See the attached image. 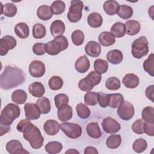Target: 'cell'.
Listing matches in <instances>:
<instances>
[{"instance_id":"28","label":"cell","mask_w":154,"mask_h":154,"mask_svg":"<svg viewBox=\"0 0 154 154\" xmlns=\"http://www.w3.org/2000/svg\"><path fill=\"white\" fill-rule=\"evenodd\" d=\"M37 17L42 20H48L52 17V13L49 6L47 5H43L40 6L37 10Z\"/></svg>"},{"instance_id":"10","label":"cell","mask_w":154,"mask_h":154,"mask_svg":"<svg viewBox=\"0 0 154 154\" xmlns=\"http://www.w3.org/2000/svg\"><path fill=\"white\" fill-rule=\"evenodd\" d=\"M102 126L103 131L108 134H115L118 132L120 129V124L112 117H108L102 120Z\"/></svg>"},{"instance_id":"27","label":"cell","mask_w":154,"mask_h":154,"mask_svg":"<svg viewBox=\"0 0 154 154\" xmlns=\"http://www.w3.org/2000/svg\"><path fill=\"white\" fill-rule=\"evenodd\" d=\"M87 23L89 26L92 28H99L103 23V18L99 13L93 12L88 15L87 17Z\"/></svg>"},{"instance_id":"21","label":"cell","mask_w":154,"mask_h":154,"mask_svg":"<svg viewBox=\"0 0 154 154\" xmlns=\"http://www.w3.org/2000/svg\"><path fill=\"white\" fill-rule=\"evenodd\" d=\"M122 82L126 88H134L139 84V78L134 73H128L123 77Z\"/></svg>"},{"instance_id":"50","label":"cell","mask_w":154,"mask_h":154,"mask_svg":"<svg viewBox=\"0 0 154 154\" xmlns=\"http://www.w3.org/2000/svg\"><path fill=\"white\" fill-rule=\"evenodd\" d=\"M97 93V102L102 108H105L108 106L109 102V94H106L103 92Z\"/></svg>"},{"instance_id":"6","label":"cell","mask_w":154,"mask_h":154,"mask_svg":"<svg viewBox=\"0 0 154 154\" xmlns=\"http://www.w3.org/2000/svg\"><path fill=\"white\" fill-rule=\"evenodd\" d=\"M84 7L83 2L81 1L74 0L70 2V6L67 13L68 20L72 23H76L82 18V11Z\"/></svg>"},{"instance_id":"32","label":"cell","mask_w":154,"mask_h":154,"mask_svg":"<svg viewBox=\"0 0 154 154\" xmlns=\"http://www.w3.org/2000/svg\"><path fill=\"white\" fill-rule=\"evenodd\" d=\"M36 104L40 108L41 113L43 114H46L51 111V102L49 100L45 97H41L37 102Z\"/></svg>"},{"instance_id":"30","label":"cell","mask_w":154,"mask_h":154,"mask_svg":"<svg viewBox=\"0 0 154 154\" xmlns=\"http://www.w3.org/2000/svg\"><path fill=\"white\" fill-rule=\"evenodd\" d=\"M27 99L26 93L21 89H17L11 94V100L17 104H23Z\"/></svg>"},{"instance_id":"7","label":"cell","mask_w":154,"mask_h":154,"mask_svg":"<svg viewBox=\"0 0 154 154\" xmlns=\"http://www.w3.org/2000/svg\"><path fill=\"white\" fill-rule=\"evenodd\" d=\"M62 131L70 138L76 139L82 135L81 127L76 123L65 122L60 124Z\"/></svg>"},{"instance_id":"58","label":"cell","mask_w":154,"mask_h":154,"mask_svg":"<svg viewBox=\"0 0 154 154\" xmlns=\"http://www.w3.org/2000/svg\"><path fill=\"white\" fill-rule=\"evenodd\" d=\"M65 153H79V152L78 151V150H75V149H69V150H67V151H66V152H65Z\"/></svg>"},{"instance_id":"9","label":"cell","mask_w":154,"mask_h":154,"mask_svg":"<svg viewBox=\"0 0 154 154\" xmlns=\"http://www.w3.org/2000/svg\"><path fill=\"white\" fill-rule=\"evenodd\" d=\"M17 45L16 40L11 35H5L0 40V55H6L9 50L14 49Z\"/></svg>"},{"instance_id":"4","label":"cell","mask_w":154,"mask_h":154,"mask_svg":"<svg viewBox=\"0 0 154 154\" xmlns=\"http://www.w3.org/2000/svg\"><path fill=\"white\" fill-rule=\"evenodd\" d=\"M69 46L66 37L64 35H58L55 38L45 44V50L48 54L56 55L61 51L66 50Z\"/></svg>"},{"instance_id":"15","label":"cell","mask_w":154,"mask_h":154,"mask_svg":"<svg viewBox=\"0 0 154 154\" xmlns=\"http://www.w3.org/2000/svg\"><path fill=\"white\" fill-rule=\"evenodd\" d=\"M85 52L91 57H97L101 52L100 45L96 41H90L85 46Z\"/></svg>"},{"instance_id":"57","label":"cell","mask_w":154,"mask_h":154,"mask_svg":"<svg viewBox=\"0 0 154 154\" xmlns=\"http://www.w3.org/2000/svg\"><path fill=\"white\" fill-rule=\"evenodd\" d=\"M11 129L10 126L1 125V136H2L4 134L8 132Z\"/></svg>"},{"instance_id":"1","label":"cell","mask_w":154,"mask_h":154,"mask_svg":"<svg viewBox=\"0 0 154 154\" xmlns=\"http://www.w3.org/2000/svg\"><path fill=\"white\" fill-rule=\"evenodd\" d=\"M25 81L23 70L16 66H7L0 76V86L3 90H10L22 84Z\"/></svg>"},{"instance_id":"33","label":"cell","mask_w":154,"mask_h":154,"mask_svg":"<svg viewBox=\"0 0 154 154\" xmlns=\"http://www.w3.org/2000/svg\"><path fill=\"white\" fill-rule=\"evenodd\" d=\"M45 150L49 154H56L60 153L63 149V145L58 141H50L45 145Z\"/></svg>"},{"instance_id":"41","label":"cell","mask_w":154,"mask_h":154,"mask_svg":"<svg viewBox=\"0 0 154 154\" xmlns=\"http://www.w3.org/2000/svg\"><path fill=\"white\" fill-rule=\"evenodd\" d=\"M143 120L146 122L154 123V108L152 106H146L143 108L141 113Z\"/></svg>"},{"instance_id":"24","label":"cell","mask_w":154,"mask_h":154,"mask_svg":"<svg viewBox=\"0 0 154 154\" xmlns=\"http://www.w3.org/2000/svg\"><path fill=\"white\" fill-rule=\"evenodd\" d=\"M119 3L113 0L106 1L103 3V8L105 12L109 16H113L118 13L119 9Z\"/></svg>"},{"instance_id":"55","label":"cell","mask_w":154,"mask_h":154,"mask_svg":"<svg viewBox=\"0 0 154 154\" xmlns=\"http://www.w3.org/2000/svg\"><path fill=\"white\" fill-rule=\"evenodd\" d=\"M145 94H146V97L149 99H150L152 102H154V100H153V97H154V85H151L147 87V88L146 90Z\"/></svg>"},{"instance_id":"35","label":"cell","mask_w":154,"mask_h":154,"mask_svg":"<svg viewBox=\"0 0 154 154\" xmlns=\"http://www.w3.org/2000/svg\"><path fill=\"white\" fill-rule=\"evenodd\" d=\"M154 56L152 53L149 55L147 59H146L143 64V69L146 72H147L151 76H154Z\"/></svg>"},{"instance_id":"12","label":"cell","mask_w":154,"mask_h":154,"mask_svg":"<svg viewBox=\"0 0 154 154\" xmlns=\"http://www.w3.org/2000/svg\"><path fill=\"white\" fill-rule=\"evenodd\" d=\"M24 111L25 117L29 120H35L40 117L41 111L36 103H25L24 105Z\"/></svg>"},{"instance_id":"5","label":"cell","mask_w":154,"mask_h":154,"mask_svg":"<svg viewBox=\"0 0 154 154\" xmlns=\"http://www.w3.org/2000/svg\"><path fill=\"white\" fill-rule=\"evenodd\" d=\"M149 42L145 36H141L132 43L131 53L132 56L140 59L146 56L149 52Z\"/></svg>"},{"instance_id":"25","label":"cell","mask_w":154,"mask_h":154,"mask_svg":"<svg viewBox=\"0 0 154 154\" xmlns=\"http://www.w3.org/2000/svg\"><path fill=\"white\" fill-rule=\"evenodd\" d=\"M106 58L109 63L116 65L120 64L122 61L123 59V55L120 50L114 49L108 52L106 55Z\"/></svg>"},{"instance_id":"46","label":"cell","mask_w":154,"mask_h":154,"mask_svg":"<svg viewBox=\"0 0 154 154\" xmlns=\"http://www.w3.org/2000/svg\"><path fill=\"white\" fill-rule=\"evenodd\" d=\"M147 147V143L143 138H138L134 141L132 144L134 151L137 153H141L144 152Z\"/></svg>"},{"instance_id":"38","label":"cell","mask_w":154,"mask_h":154,"mask_svg":"<svg viewBox=\"0 0 154 154\" xmlns=\"http://www.w3.org/2000/svg\"><path fill=\"white\" fill-rule=\"evenodd\" d=\"M76 110L78 116L82 119H86L90 116V109L82 103H79L76 106Z\"/></svg>"},{"instance_id":"2","label":"cell","mask_w":154,"mask_h":154,"mask_svg":"<svg viewBox=\"0 0 154 154\" xmlns=\"http://www.w3.org/2000/svg\"><path fill=\"white\" fill-rule=\"evenodd\" d=\"M22 133L23 138L29 143L32 149H38L43 146L44 138L40 129L31 122L25 128Z\"/></svg>"},{"instance_id":"52","label":"cell","mask_w":154,"mask_h":154,"mask_svg":"<svg viewBox=\"0 0 154 154\" xmlns=\"http://www.w3.org/2000/svg\"><path fill=\"white\" fill-rule=\"evenodd\" d=\"M32 51L37 55H43L45 54V44L36 43L32 46Z\"/></svg>"},{"instance_id":"34","label":"cell","mask_w":154,"mask_h":154,"mask_svg":"<svg viewBox=\"0 0 154 154\" xmlns=\"http://www.w3.org/2000/svg\"><path fill=\"white\" fill-rule=\"evenodd\" d=\"M122 143V138L120 135H111L106 141V145L109 149L118 148Z\"/></svg>"},{"instance_id":"14","label":"cell","mask_w":154,"mask_h":154,"mask_svg":"<svg viewBox=\"0 0 154 154\" xmlns=\"http://www.w3.org/2000/svg\"><path fill=\"white\" fill-rule=\"evenodd\" d=\"M73 116V110L71 106L64 104L58 108L57 117L61 122H66L70 120Z\"/></svg>"},{"instance_id":"56","label":"cell","mask_w":154,"mask_h":154,"mask_svg":"<svg viewBox=\"0 0 154 154\" xmlns=\"http://www.w3.org/2000/svg\"><path fill=\"white\" fill-rule=\"evenodd\" d=\"M84 153L85 154H91V153L97 154L98 151L97 150V149L95 147H94L93 146H87V147H85Z\"/></svg>"},{"instance_id":"3","label":"cell","mask_w":154,"mask_h":154,"mask_svg":"<svg viewBox=\"0 0 154 154\" xmlns=\"http://www.w3.org/2000/svg\"><path fill=\"white\" fill-rule=\"evenodd\" d=\"M20 114V110L18 105L12 103L7 104L1 112V125L10 126L13 121L19 117Z\"/></svg>"},{"instance_id":"45","label":"cell","mask_w":154,"mask_h":154,"mask_svg":"<svg viewBox=\"0 0 154 154\" xmlns=\"http://www.w3.org/2000/svg\"><path fill=\"white\" fill-rule=\"evenodd\" d=\"M94 84L88 77L81 79L78 83L79 88L83 91H90L94 87Z\"/></svg>"},{"instance_id":"39","label":"cell","mask_w":154,"mask_h":154,"mask_svg":"<svg viewBox=\"0 0 154 154\" xmlns=\"http://www.w3.org/2000/svg\"><path fill=\"white\" fill-rule=\"evenodd\" d=\"M94 69L96 72L100 74H103L106 73L108 69V62L103 59L98 58L94 61Z\"/></svg>"},{"instance_id":"44","label":"cell","mask_w":154,"mask_h":154,"mask_svg":"<svg viewBox=\"0 0 154 154\" xmlns=\"http://www.w3.org/2000/svg\"><path fill=\"white\" fill-rule=\"evenodd\" d=\"M105 87L109 90H117L120 88L121 82L117 77H109L105 82Z\"/></svg>"},{"instance_id":"17","label":"cell","mask_w":154,"mask_h":154,"mask_svg":"<svg viewBox=\"0 0 154 154\" xmlns=\"http://www.w3.org/2000/svg\"><path fill=\"white\" fill-rule=\"evenodd\" d=\"M60 125L55 120H48L43 125V129L46 134L50 136L56 135L60 131Z\"/></svg>"},{"instance_id":"42","label":"cell","mask_w":154,"mask_h":154,"mask_svg":"<svg viewBox=\"0 0 154 154\" xmlns=\"http://www.w3.org/2000/svg\"><path fill=\"white\" fill-rule=\"evenodd\" d=\"M17 7L13 3H7L3 5L1 13L7 17H13L17 13Z\"/></svg>"},{"instance_id":"31","label":"cell","mask_w":154,"mask_h":154,"mask_svg":"<svg viewBox=\"0 0 154 154\" xmlns=\"http://www.w3.org/2000/svg\"><path fill=\"white\" fill-rule=\"evenodd\" d=\"M124 102V97L120 93L109 94V102L108 106L112 108H119Z\"/></svg>"},{"instance_id":"49","label":"cell","mask_w":154,"mask_h":154,"mask_svg":"<svg viewBox=\"0 0 154 154\" xmlns=\"http://www.w3.org/2000/svg\"><path fill=\"white\" fill-rule=\"evenodd\" d=\"M54 101L55 106L57 108H58L60 106L64 104H68L69 103V97L67 95L64 93H60L57 94L54 97Z\"/></svg>"},{"instance_id":"40","label":"cell","mask_w":154,"mask_h":154,"mask_svg":"<svg viewBox=\"0 0 154 154\" xmlns=\"http://www.w3.org/2000/svg\"><path fill=\"white\" fill-rule=\"evenodd\" d=\"M50 8L53 14L60 15L65 11L66 5L62 1H55L52 3Z\"/></svg>"},{"instance_id":"23","label":"cell","mask_w":154,"mask_h":154,"mask_svg":"<svg viewBox=\"0 0 154 154\" xmlns=\"http://www.w3.org/2000/svg\"><path fill=\"white\" fill-rule=\"evenodd\" d=\"M98 40L102 46H109L115 43L116 38L110 32L103 31L99 34Z\"/></svg>"},{"instance_id":"29","label":"cell","mask_w":154,"mask_h":154,"mask_svg":"<svg viewBox=\"0 0 154 154\" xmlns=\"http://www.w3.org/2000/svg\"><path fill=\"white\" fill-rule=\"evenodd\" d=\"M110 32L114 37L120 38L123 37L126 34L125 25L122 22H116L111 26Z\"/></svg>"},{"instance_id":"18","label":"cell","mask_w":154,"mask_h":154,"mask_svg":"<svg viewBox=\"0 0 154 154\" xmlns=\"http://www.w3.org/2000/svg\"><path fill=\"white\" fill-rule=\"evenodd\" d=\"M65 24L61 20H54L50 26V31L54 37L62 35L65 31Z\"/></svg>"},{"instance_id":"54","label":"cell","mask_w":154,"mask_h":154,"mask_svg":"<svg viewBox=\"0 0 154 154\" xmlns=\"http://www.w3.org/2000/svg\"><path fill=\"white\" fill-rule=\"evenodd\" d=\"M144 133H146L147 135L153 137L154 135V123L144 122L143 125Z\"/></svg>"},{"instance_id":"53","label":"cell","mask_w":154,"mask_h":154,"mask_svg":"<svg viewBox=\"0 0 154 154\" xmlns=\"http://www.w3.org/2000/svg\"><path fill=\"white\" fill-rule=\"evenodd\" d=\"M87 77H88L91 80L94 86L97 85L100 82L102 79L101 74H100L99 73L96 71H91V72L89 73V74L87 76Z\"/></svg>"},{"instance_id":"47","label":"cell","mask_w":154,"mask_h":154,"mask_svg":"<svg viewBox=\"0 0 154 154\" xmlns=\"http://www.w3.org/2000/svg\"><path fill=\"white\" fill-rule=\"evenodd\" d=\"M84 34L81 30L77 29L74 31L71 35V39L73 43L76 46L81 45L84 41Z\"/></svg>"},{"instance_id":"26","label":"cell","mask_w":154,"mask_h":154,"mask_svg":"<svg viewBox=\"0 0 154 154\" xmlns=\"http://www.w3.org/2000/svg\"><path fill=\"white\" fill-rule=\"evenodd\" d=\"M14 32L17 37L22 39L26 38L29 35V29L26 23L20 22L16 25Z\"/></svg>"},{"instance_id":"19","label":"cell","mask_w":154,"mask_h":154,"mask_svg":"<svg viewBox=\"0 0 154 154\" xmlns=\"http://www.w3.org/2000/svg\"><path fill=\"white\" fill-rule=\"evenodd\" d=\"M28 91L35 97H41L45 93V88L41 82H34L29 86Z\"/></svg>"},{"instance_id":"51","label":"cell","mask_w":154,"mask_h":154,"mask_svg":"<svg viewBox=\"0 0 154 154\" xmlns=\"http://www.w3.org/2000/svg\"><path fill=\"white\" fill-rule=\"evenodd\" d=\"M143 125V120L142 119H137L132 123V130L135 134H143L144 133Z\"/></svg>"},{"instance_id":"16","label":"cell","mask_w":154,"mask_h":154,"mask_svg":"<svg viewBox=\"0 0 154 154\" xmlns=\"http://www.w3.org/2000/svg\"><path fill=\"white\" fill-rule=\"evenodd\" d=\"M90 66V63L88 58L86 55H84L78 58L75 63V70L81 73H85L88 71Z\"/></svg>"},{"instance_id":"13","label":"cell","mask_w":154,"mask_h":154,"mask_svg":"<svg viewBox=\"0 0 154 154\" xmlns=\"http://www.w3.org/2000/svg\"><path fill=\"white\" fill-rule=\"evenodd\" d=\"M5 148L7 151L11 154L29 153L28 151L23 149L22 143L17 140H12L7 142Z\"/></svg>"},{"instance_id":"43","label":"cell","mask_w":154,"mask_h":154,"mask_svg":"<svg viewBox=\"0 0 154 154\" xmlns=\"http://www.w3.org/2000/svg\"><path fill=\"white\" fill-rule=\"evenodd\" d=\"M48 85L51 90H58L62 88L63 85V81L61 78L58 76H53L49 79Z\"/></svg>"},{"instance_id":"22","label":"cell","mask_w":154,"mask_h":154,"mask_svg":"<svg viewBox=\"0 0 154 154\" xmlns=\"http://www.w3.org/2000/svg\"><path fill=\"white\" fill-rule=\"evenodd\" d=\"M126 28V32L129 35H135L137 34L141 28L139 22L135 20H129L125 24Z\"/></svg>"},{"instance_id":"37","label":"cell","mask_w":154,"mask_h":154,"mask_svg":"<svg viewBox=\"0 0 154 154\" xmlns=\"http://www.w3.org/2000/svg\"><path fill=\"white\" fill-rule=\"evenodd\" d=\"M46 34L45 25L41 23H36L32 27V36L34 38L40 39L43 38Z\"/></svg>"},{"instance_id":"8","label":"cell","mask_w":154,"mask_h":154,"mask_svg":"<svg viewBox=\"0 0 154 154\" xmlns=\"http://www.w3.org/2000/svg\"><path fill=\"white\" fill-rule=\"evenodd\" d=\"M117 114L123 120H129L134 115V107L133 105L128 101H124L119 107Z\"/></svg>"},{"instance_id":"11","label":"cell","mask_w":154,"mask_h":154,"mask_svg":"<svg viewBox=\"0 0 154 154\" xmlns=\"http://www.w3.org/2000/svg\"><path fill=\"white\" fill-rule=\"evenodd\" d=\"M28 70L32 77L40 78L45 75L46 69L45 64L42 61L34 60L29 65Z\"/></svg>"},{"instance_id":"20","label":"cell","mask_w":154,"mask_h":154,"mask_svg":"<svg viewBox=\"0 0 154 154\" xmlns=\"http://www.w3.org/2000/svg\"><path fill=\"white\" fill-rule=\"evenodd\" d=\"M86 131L90 137L94 139L99 138L102 134L97 122L89 123L87 125Z\"/></svg>"},{"instance_id":"48","label":"cell","mask_w":154,"mask_h":154,"mask_svg":"<svg viewBox=\"0 0 154 154\" xmlns=\"http://www.w3.org/2000/svg\"><path fill=\"white\" fill-rule=\"evenodd\" d=\"M84 99L85 105L90 106L96 105L97 103V93L88 91L85 94Z\"/></svg>"},{"instance_id":"36","label":"cell","mask_w":154,"mask_h":154,"mask_svg":"<svg viewBox=\"0 0 154 154\" xmlns=\"http://www.w3.org/2000/svg\"><path fill=\"white\" fill-rule=\"evenodd\" d=\"M133 9L131 7L127 5H121L117 13L118 16L123 19H130L133 14Z\"/></svg>"}]
</instances>
